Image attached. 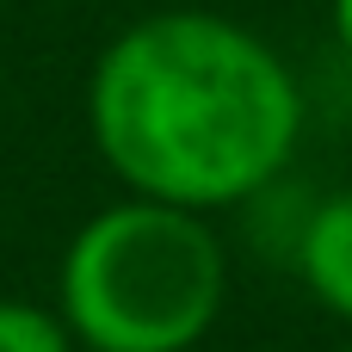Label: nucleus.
I'll return each instance as SVG.
<instances>
[{"mask_svg": "<svg viewBox=\"0 0 352 352\" xmlns=\"http://www.w3.org/2000/svg\"><path fill=\"white\" fill-rule=\"evenodd\" d=\"M87 130L105 167L186 210L254 198L303 136L285 56L223 12H148L105 43L87 80Z\"/></svg>", "mask_w": 352, "mask_h": 352, "instance_id": "f257e3e1", "label": "nucleus"}, {"mask_svg": "<svg viewBox=\"0 0 352 352\" xmlns=\"http://www.w3.org/2000/svg\"><path fill=\"white\" fill-rule=\"evenodd\" d=\"M229 260L217 229L161 198L80 223L62 260V322L99 352H186L223 309Z\"/></svg>", "mask_w": 352, "mask_h": 352, "instance_id": "f03ea898", "label": "nucleus"}, {"mask_svg": "<svg viewBox=\"0 0 352 352\" xmlns=\"http://www.w3.org/2000/svg\"><path fill=\"white\" fill-rule=\"evenodd\" d=\"M297 260H303V285H309L340 322H352V192L346 198H328V204L303 223Z\"/></svg>", "mask_w": 352, "mask_h": 352, "instance_id": "7ed1b4c3", "label": "nucleus"}, {"mask_svg": "<svg viewBox=\"0 0 352 352\" xmlns=\"http://www.w3.org/2000/svg\"><path fill=\"white\" fill-rule=\"evenodd\" d=\"M0 352H68V334L37 303H0Z\"/></svg>", "mask_w": 352, "mask_h": 352, "instance_id": "20e7f679", "label": "nucleus"}, {"mask_svg": "<svg viewBox=\"0 0 352 352\" xmlns=\"http://www.w3.org/2000/svg\"><path fill=\"white\" fill-rule=\"evenodd\" d=\"M334 37H340V50L352 56V0H334Z\"/></svg>", "mask_w": 352, "mask_h": 352, "instance_id": "39448f33", "label": "nucleus"}, {"mask_svg": "<svg viewBox=\"0 0 352 352\" xmlns=\"http://www.w3.org/2000/svg\"><path fill=\"white\" fill-rule=\"evenodd\" d=\"M87 352H99V346H87Z\"/></svg>", "mask_w": 352, "mask_h": 352, "instance_id": "423d86ee", "label": "nucleus"}, {"mask_svg": "<svg viewBox=\"0 0 352 352\" xmlns=\"http://www.w3.org/2000/svg\"><path fill=\"white\" fill-rule=\"evenodd\" d=\"M346 352H352V346H346Z\"/></svg>", "mask_w": 352, "mask_h": 352, "instance_id": "0eeeda50", "label": "nucleus"}]
</instances>
